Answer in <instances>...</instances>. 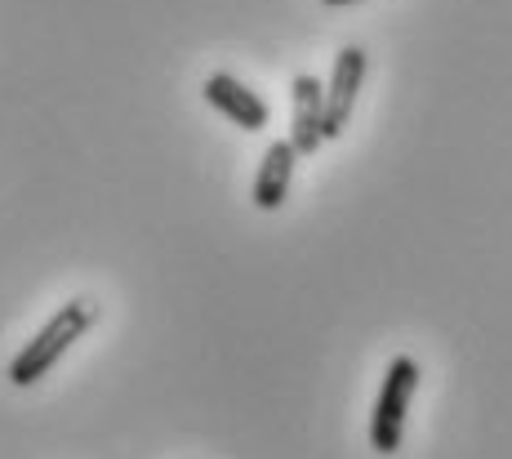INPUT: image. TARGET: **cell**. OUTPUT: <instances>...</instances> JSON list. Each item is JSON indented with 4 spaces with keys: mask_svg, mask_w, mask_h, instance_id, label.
Wrapping results in <instances>:
<instances>
[{
    "mask_svg": "<svg viewBox=\"0 0 512 459\" xmlns=\"http://www.w3.org/2000/svg\"><path fill=\"white\" fill-rule=\"evenodd\" d=\"M321 5H357V0H321Z\"/></svg>",
    "mask_w": 512,
    "mask_h": 459,
    "instance_id": "obj_7",
    "label": "cell"
},
{
    "mask_svg": "<svg viewBox=\"0 0 512 459\" xmlns=\"http://www.w3.org/2000/svg\"><path fill=\"white\" fill-rule=\"evenodd\" d=\"M294 152L290 139H277L259 161V174H254V205L259 210H281L285 197H290V179H294Z\"/></svg>",
    "mask_w": 512,
    "mask_h": 459,
    "instance_id": "obj_6",
    "label": "cell"
},
{
    "mask_svg": "<svg viewBox=\"0 0 512 459\" xmlns=\"http://www.w3.org/2000/svg\"><path fill=\"white\" fill-rule=\"evenodd\" d=\"M290 143L299 156H312L326 143V85L308 72L290 85Z\"/></svg>",
    "mask_w": 512,
    "mask_h": 459,
    "instance_id": "obj_3",
    "label": "cell"
},
{
    "mask_svg": "<svg viewBox=\"0 0 512 459\" xmlns=\"http://www.w3.org/2000/svg\"><path fill=\"white\" fill-rule=\"evenodd\" d=\"M201 94H205V103H210L214 112H223L232 125H241V130L254 134V130L268 125V103H263L254 90H245V85L236 81V76H228V72L205 76Z\"/></svg>",
    "mask_w": 512,
    "mask_h": 459,
    "instance_id": "obj_5",
    "label": "cell"
},
{
    "mask_svg": "<svg viewBox=\"0 0 512 459\" xmlns=\"http://www.w3.org/2000/svg\"><path fill=\"white\" fill-rule=\"evenodd\" d=\"M361 81H366V50L361 45H343L339 58H334L330 85H326V139H339L348 130Z\"/></svg>",
    "mask_w": 512,
    "mask_h": 459,
    "instance_id": "obj_4",
    "label": "cell"
},
{
    "mask_svg": "<svg viewBox=\"0 0 512 459\" xmlns=\"http://www.w3.org/2000/svg\"><path fill=\"white\" fill-rule=\"evenodd\" d=\"M419 393V361L415 357H392L383 370L379 397L370 410V451L374 455H397L401 437H406V415Z\"/></svg>",
    "mask_w": 512,
    "mask_h": 459,
    "instance_id": "obj_2",
    "label": "cell"
},
{
    "mask_svg": "<svg viewBox=\"0 0 512 459\" xmlns=\"http://www.w3.org/2000/svg\"><path fill=\"white\" fill-rule=\"evenodd\" d=\"M94 317H98V308L90 304V299H72V304H63L41 326V335L27 339L23 353L9 361V384H14V388H32L36 379H45L49 370L58 366V357H63L67 348H72L76 339L94 326Z\"/></svg>",
    "mask_w": 512,
    "mask_h": 459,
    "instance_id": "obj_1",
    "label": "cell"
}]
</instances>
